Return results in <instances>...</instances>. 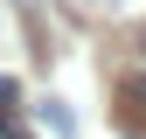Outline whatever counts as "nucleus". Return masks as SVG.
<instances>
[{
    "label": "nucleus",
    "mask_w": 146,
    "mask_h": 139,
    "mask_svg": "<svg viewBox=\"0 0 146 139\" xmlns=\"http://www.w3.org/2000/svg\"><path fill=\"white\" fill-rule=\"evenodd\" d=\"M42 125H49V132H63V139H70V132H77V118H70V111H63V104H56V97H49V104H42Z\"/></svg>",
    "instance_id": "obj_1"
},
{
    "label": "nucleus",
    "mask_w": 146,
    "mask_h": 139,
    "mask_svg": "<svg viewBox=\"0 0 146 139\" xmlns=\"http://www.w3.org/2000/svg\"><path fill=\"white\" fill-rule=\"evenodd\" d=\"M14 97H21V83H14V77H0V118L14 111Z\"/></svg>",
    "instance_id": "obj_2"
},
{
    "label": "nucleus",
    "mask_w": 146,
    "mask_h": 139,
    "mask_svg": "<svg viewBox=\"0 0 146 139\" xmlns=\"http://www.w3.org/2000/svg\"><path fill=\"white\" fill-rule=\"evenodd\" d=\"M0 139H21V125H14V118H0Z\"/></svg>",
    "instance_id": "obj_3"
}]
</instances>
